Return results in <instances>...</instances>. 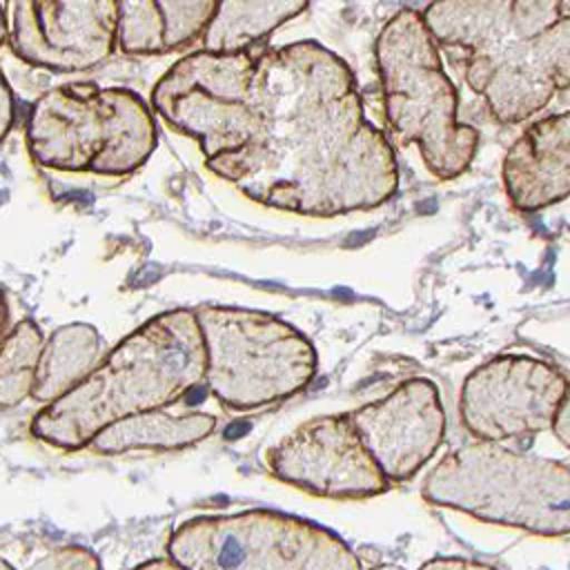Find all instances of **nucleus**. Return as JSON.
I'll use <instances>...</instances> for the list:
<instances>
[{
  "label": "nucleus",
  "mask_w": 570,
  "mask_h": 570,
  "mask_svg": "<svg viewBox=\"0 0 570 570\" xmlns=\"http://www.w3.org/2000/svg\"><path fill=\"white\" fill-rule=\"evenodd\" d=\"M254 131L209 169L247 198L307 216L383 205L399 185L394 149L363 114L352 69L314 40L258 49Z\"/></svg>",
  "instance_id": "nucleus-1"
},
{
  "label": "nucleus",
  "mask_w": 570,
  "mask_h": 570,
  "mask_svg": "<svg viewBox=\"0 0 570 570\" xmlns=\"http://www.w3.org/2000/svg\"><path fill=\"white\" fill-rule=\"evenodd\" d=\"M421 18L436 47L461 53L468 87L503 122H523L570 82V2H434Z\"/></svg>",
  "instance_id": "nucleus-2"
},
{
  "label": "nucleus",
  "mask_w": 570,
  "mask_h": 570,
  "mask_svg": "<svg viewBox=\"0 0 570 570\" xmlns=\"http://www.w3.org/2000/svg\"><path fill=\"white\" fill-rule=\"evenodd\" d=\"M205 350L194 309H169L122 338L78 385L31 421V432L80 450L105 428L174 405L203 383Z\"/></svg>",
  "instance_id": "nucleus-3"
},
{
  "label": "nucleus",
  "mask_w": 570,
  "mask_h": 570,
  "mask_svg": "<svg viewBox=\"0 0 570 570\" xmlns=\"http://www.w3.org/2000/svg\"><path fill=\"white\" fill-rule=\"evenodd\" d=\"M385 120L396 142H414L441 180L461 176L479 149V131L456 118V89L443 69L421 11L401 9L376 38Z\"/></svg>",
  "instance_id": "nucleus-4"
},
{
  "label": "nucleus",
  "mask_w": 570,
  "mask_h": 570,
  "mask_svg": "<svg viewBox=\"0 0 570 570\" xmlns=\"http://www.w3.org/2000/svg\"><path fill=\"white\" fill-rule=\"evenodd\" d=\"M423 497L541 537H563L570 528L568 465L501 443L476 441L443 456L428 474Z\"/></svg>",
  "instance_id": "nucleus-5"
},
{
  "label": "nucleus",
  "mask_w": 570,
  "mask_h": 570,
  "mask_svg": "<svg viewBox=\"0 0 570 570\" xmlns=\"http://www.w3.org/2000/svg\"><path fill=\"white\" fill-rule=\"evenodd\" d=\"M156 138V120L138 94L91 82L49 89L27 120L29 154L58 171L131 174L151 156Z\"/></svg>",
  "instance_id": "nucleus-6"
},
{
  "label": "nucleus",
  "mask_w": 570,
  "mask_h": 570,
  "mask_svg": "<svg viewBox=\"0 0 570 570\" xmlns=\"http://www.w3.org/2000/svg\"><path fill=\"white\" fill-rule=\"evenodd\" d=\"M205 350L203 383L220 405L247 412L278 403L316 374V350L278 316L234 305L194 309Z\"/></svg>",
  "instance_id": "nucleus-7"
},
{
  "label": "nucleus",
  "mask_w": 570,
  "mask_h": 570,
  "mask_svg": "<svg viewBox=\"0 0 570 570\" xmlns=\"http://www.w3.org/2000/svg\"><path fill=\"white\" fill-rule=\"evenodd\" d=\"M167 552L183 570H361L332 530L263 508L194 517L171 532Z\"/></svg>",
  "instance_id": "nucleus-8"
},
{
  "label": "nucleus",
  "mask_w": 570,
  "mask_h": 570,
  "mask_svg": "<svg viewBox=\"0 0 570 570\" xmlns=\"http://www.w3.org/2000/svg\"><path fill=\"white\" fill-rule=\"evenodd\" d=\"M256 49L196 51L156 82L154 109L178 131L198 140L207 167L234 156L254 131L249 78Z\"/></svg>",
  "instance_id": "nucleus-9"
},
{
  "label": "nucleus",
  "mask_w": 570,
  "mask_h": 570,
  "mask_svg": "<svg viewBox=\"0 0 570 570\" xmlns=\"http://www.w3.org/2000/svg\"><path fill=\"white\" fill-rule=\"evenodd\" d=\"M568 399V379L554 365L501 354L468 374L461 387V421L479 441L501 443L550 428Z\"/></svg>",
  "instance_id": "nucleus-10"
},
{
  "label": "nucleus",
  "mask_w": 570,
  "mask_h": 570,
  "mask_svg": "<svg viewBox=\"0 0 570 570\" xmlns=\"http://www.w3.org/2000/svg\"><path fill=\"white\" fill-rule=\"evenodd\" d=\"M267 465L281 481L330 499H365L390 488L347 414L301 423L269 450Z\"/></svg>",
  "instance_id": "nucleus-11"
},
{
  "label": "nucleus",
  "mask_w": 570,
  "mask_h": 570,
  "mask_svg": "<svg viewBox=\"0 0 570 570\" xmlns=\"http://www.w3.org/2000/svg\"><path fill=\"white\" fill-rule=\"evenodd\" d=\"M363 448L387 483L412 479L445 436V410L428 379H410L381 401L347 412Z\"/></svg>",
  "instance_id": "nucleus-12"
},
{
  "label": "nucleus",
  "mask_w": 570,
  "mask_h": 570,
  "mask_svg": "<svg viewBox=\"0 0 570 570\" xmlns=\"http://www.w3.org/2000/svg\"><path fill=\"white\" fill-rule=\"evenodd\" d=\"M11 11V47L29 65L85 71L114 51L118 2H16Z\"/></svg>",
  "instance_id": "nucleus-13"
},
{
  "label": "nucleus",
  "mask_w": 570,
  "mask_h": 570,
  "mask_svg": "<svg viewBox=\"0 0 570 570\" xmlns=\"http://www.w3.org/2000/svg\"><path fill=\"white\" fill-rule=\"evenodd\" d=\"M503 185L521 212H539L570 189V116L568 111L532 122L503 158Z\"/></svg>",
  "instance_id": "nucleus-14"
},
{
  "label": "nucleus",
  "mask_w": 570,
  "mask_h": 570,
  "mask_svg": "<svg viewBox=\"0 0 570 570\" xmlns=\"http://www.w3.org/2000/svg\"><path fill=\"white\" fill-rule=\"evenodd\" d=\"M214 430L216 416L209 412L174 414L167 410H149L105 428L89 445L100 454H120L129 450H178L207 439Z\"/></svg>",
  "instance_id": "nucleus-15"
},
{
  "label": "nucleus",
  "mask_w": 570,
  "mask_h": 570,
  "mask_svg": "<svg viewBox=\"0 0 570 570\" xmlns=\"http://www.w3.org/2000/svg\"><path fill=\"white\" fill-rule=\"evenodd\" d=\"M307 2L289 0H229L218 2L212 22L203 33L205 51L234 53L254 49L274 29L296 18Z\"/></svg>",
  "instance_id": "nucleus-16"
},
{
  "label": "nucleus",
  "mask_w": 570,
  "mask_h": 570,
  "mask_svg": "<svg viewBox=\"0 0 570 570\" xmlns=\"http://www.w3.org/2000/svg\"><path fill=\"white\" fill-rule=\"evenodd\" d=\"M98 347L100 336L91 325L73 323L60 327L40 352L31 396L38 401L60 399L94 370Z\"/></svg>",
  "instance_id": "nucleus-17"
},
{
  "label": "nucleus",
  "mask_w": 570,
  "mask_h": 570,
  "mask_svg": "<svg viewBox=\"0 0 570 570\" xmlns=\"http://www.w3.org/2000/svg\"><path fill=\"white\" fill-rule=\"evenodd\" d=\"M42 347L45 341L33 321L18 323L0 343V407H13L31 394Z\"/></svg>",
  "instance_id": "nucleus-18"
},
{
  "label": "nucleus",
  "mask_w": 570,
  "mask_h": 570,
  "mask_svg": "<svg viewBox=\"0 0 570 570\" xmlns=\"http://www.w3.org/2000/svg\"><path fill=\"white\" fill-rule=\"evenodd\" d=\"M163 36L165 24L158 2L140 0L118 4L116 40L125 53H165Z\"/></svg>",
  "instance_id": "nucleus-19"
},
{
  "label": "nucleus",
  "mask_w": 570,
  "mask_h": 570,
  "mask_svg": "<svg viewBox=\"0 0 570 570\" xmlns=\"http://www.w3.org/2000/svg\"><path fill=\"white\" fill-rule=\"evenodd\" d=\"M160 13H163V24H165V36H163V49L165 53L176 51L196 38H203L207 24L212 22L218 2L212 0H189V2H178V0H160L158 2Z\"/></svg>",
  "instance_id": "nucleus-20"
},
{
  "label": "nucleus",
  "mask_w": 570,
  "mask_h": 570,
  "mask_svg": "<svg viewBox=\"0 0 570 570\" xmlns=\"http://www.w3.org/2000/svg\"><path fill=\"white\" fill-rule=\"evenodd\" d=\"M29 570H100L98 557L80 546H67L49 552Z\"/></svg>",
  "instance_id": "nucleus-21"
},
{
  "label": "nucleus",
  "mask_w": 570,
  "mask_h": 570,
  "mask_svg": "<svg viewBox=\"0 0 570 570\" xmlns=\"http://www.w3.org/2000/svg\"><path fill=\"white\" fill-rule=\"evenodd\" d=\"M419 570H497L492 566L479 563V561H470V559H432L428 563H423Z\"/></svg>",
  "instance_id": "nucleus-22"
},
{
  "label": "nucleus",
  "mask_w": 570,
  "mask_h": 570,
  "mask_svg": "<svg viewBox=\"0 0 570 570\" xmlns=\"http://www.w3.org/2000/svg\"><path fill=\"white\" fill-rule=\"evenodd\" d=\"M13 125V96L4 78L0 76V140L9 134Z\"/></svg>",
  "instance_id": "nucleus-23"
},
{
  "label": "nucleus",
  "mask_w": 570,
  "mask_h": 570,
  "mask_svg": "<svg viewBox=\"0 0 570 570\" xmlns=\"http://www.w3.org/2000/svg\"><path fill=\"white\" fill-rule=\"evenodd\" d=\"M568 410H570V399H566V401L559 405V410H557V414H554V419H552V423H550V428H552L554 436L559 439V443H561L563 448H568V445H570V423H568Z\"/></svg>",
  "instance_id": "nucleus-24"
},
{
  "label": "nucleus",
  "mask_w": 570,
  "mask_h": 570,
  "mask_svg": "<svg viewBox=\"0 0 570 570\" xmlns=\"http://www.w3.org/2000/svg\"><path fill=\"white\" fill-rule=\"evenodd\" d=\"M136 570H183V568L176 566L171 559H151L140 563Z\"/></svg>",
  "instance_id": "nucleus-25"
},
{
  "label": "nucleus",
  "mask_w": 570,
  "mask_h": 570,
  "mask_svg": "<svg viewBox=\"0 0 570 570\" xmlns=\"http://www.w3.org/2000/svg\"><path fill=\"white\" fill-rule=\"evenodd\" d=\"M7 321H9V307H7V301H4V294L0 292V336L7 327Z\"/></svg>",
  "instance_id": "nucleus-26"
},
{
  "label": "nucleus",
  "mask_w": 570,
  "mask_h": 570,
  "mask_svg": "<svg viewBox=\"0 0 570 570\" xmlns=\"http://www.w3.org/2000/svg\"><path fill=\"white\" fill-rule=\"evenodd\" d=\"M4 36H7V20H4V7L0 4V45H2Z\"/></svg>",
  "instance_id": "nucleus-27"
},
{
  "label": "nucleus",
  "mask_w": 570,
  "mask_h": 570,
  "mask_svg": "<svg viewBox=\"0 0 570 570\" xmlns=\"http://www.w3.org/2000/svg\"><path fill=\"white\" fill-rule=\"evenodd\" d=\"M370 570H403L399 566H376V568H370Z\"/></svg>",
  "instance_id": "nucleus-28"
},
{
  "label": "nucleus",
  "mask_w": 570,
  "mask_h": 570,
  "mask_svg": "<svg viewBox=\"0 0 570 570\" xmlns=\"http://www.w3.org/2000/svg\"><path fill=\"white\" fill-rule=\"evenodd\" d=\"M0 570H13V568H11V566L0 557Z\"/></svg>",
  "instance_id": "nucleus-29"
}]
</instances>
